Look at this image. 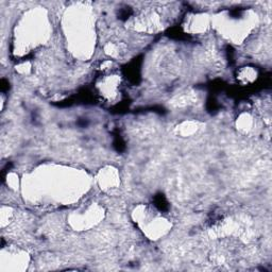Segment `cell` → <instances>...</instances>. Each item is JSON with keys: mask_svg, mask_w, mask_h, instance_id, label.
<instances>
[{"mask_svg": "<svg viewBox=\"0 0 272 272\" xmlns=\"http://www.w3.org/2000/svg\"><path fill=\"white\" fill-rule=\"evenodd\" d=\"M8 184H10V186L12 188L16 186L17 185V176L14 174V173H10L8 176Z\"/></svg>", "mask_w": 272, "mask_h": 272, "instance_id": "8", "label": "cell"}, {"mask_svg": "<svg viewBox=\"0 0 272 272\" xmlns=\"http://www.w3.org/2000/svg\"><path fill=\"white\" fill-rule=\"evenodd\" d=\"M133 217L142 231L151 239H158L167 233L170 229V223L165 219L159 211L152 210L147 206H139L135 208Z\"/></svg>", "mask_w": 272, "mask_h": 272, "instance_id": "1", "label": "cell"}, {"mask_svg": "<svg viewBox=\"0 0 272 272\" xmlns=\"http://www.w3.org/2000/svg\"><path fill=\"white\" fill-rule=\"evenodd\" d=\"M258 77V71L252 67H244L238 71L237 79L243 84H251L256 80Z\"/></svg>", "mask_w": 272, "mask_h": 272, "instance_id": "5", "label": "cell"}, {"mask_svg": "<svg viewBox=\"0 0 272 272\" xmlns=\"http://www.w3.org/2000/svg\"><path fill=\"white\" fill-rule=\"evenodd\" d=\"M98 182L103 190L115 189L119 184V177L117 170L111 167L101 170L98 176Z\"/></svg>", "mask_w": 272, "mask_h": 272, "instance_id": "4", "label": "cell"}, {"mask_svg": "<svg viewBox=\"0 0 272 272\" xmlns=\"http://www.w3.org/2000/svg\"><path fill=\"white\" fill-rule=\"evenodd\" d=\"M102 210L98 206L90 205L85 209H80L74 211V214L70 216V223L74 229L85 230L93 226L101 218Z\"/></svg>", "mask_w": 272, "mask_h": 272, "instance_id": "2", "label": "cell"}, {"mask_svg": "<svg viewBox=\"0 0 272 272\" xmlns=\"http://www.w3.org/2000/svg\"><path fill=\"white\" fill-rule=\"evenodd\" d=\"M120 86V77L118 74H105L97 82V89L101 97L111 101L117 98Z\"/></svg>", "mask_w": 272, "mask_h": 272, "instance_id": "3", "label": "cell"}, {"mask_svg": "<svg viewBox=\"0 0 272 272\" xmlns=\"http://www.w3.org/2000/svg\"><path fill=\"white\" fill-rule=\"evenodd\" d=\"M13 214H12V211L9 207H3L2 208V225H3V228H5V226L7 224H9V220L12 218Z\"/></svg>", "mask_w": 272, "mask_h": 272, "instance_id": "7", "label": "cell"}, {"mask_svg": "<svg viewBox=\"0 0 272 272\" xmlns=\"http://www.w3.org/2000/svg\"><path fill=\"white\" fill-rule=\"evenodd\" d=\"M188 29L191 32H202L207 27V21L203 15L195 16L188 24Z\"/></svg>", "mask_w": 272, "mask_h": 272, "instance_id": "6", "label": "cell"}]
</instances>
